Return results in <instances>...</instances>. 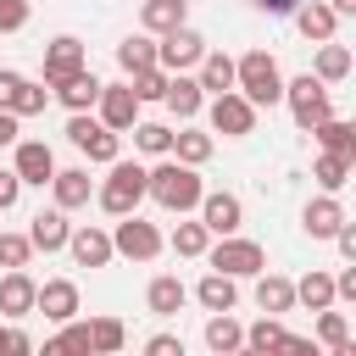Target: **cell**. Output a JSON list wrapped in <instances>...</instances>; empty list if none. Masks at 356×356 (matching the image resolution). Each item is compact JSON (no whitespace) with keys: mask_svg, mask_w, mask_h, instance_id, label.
I'll return each mask as SVG.
<instances>
[{"mask_svg":"<svg viewBox=\"0 0 356 356\" xmlns=\"http://www.w3.org/2000/svg\"><path fill=\"white\" fill-rule=\"evenodd\" d=\"M200 167H189V161H156V167H145V195L156 200V206H167V211H195V200H200Z\"/></svg>","mask_w":356,"mask_h":356,"instance_id":"1","label":"cell"},{"mask_svg":"<svg viewBox=\"0 0 356 356\" xmlns=\"http://www.w3.org/2000/svg\"><path fill=\"white\" fill-rule=\"evenodd\" d=\"M234 89H239L250 106H278V100H284V72H278V61H273L267 50H245V56L234 61Z\"/></svg>","mask_w":356,"mask_h":356,"instance_id":"2","label":"cell"},{"mask_svg":"<svg viewBox=\"0 0 356 356\" xmlns=\"http://www.w3.org/2000/svg\"><path fill=\"white\" fill-rule=\"evenodd\" d=\"M95 200H100V211H111V217L139 211V200H145V167L117 156V161H111V172H106V184L95 189Z\"/></svg>","mask_w":356,"mask_h":356,"instance_id":"3","label":"cell"},{"mask_svg":"<svg viewBox=\"0 0 356 356\" xmlns=\"http://www.w3.org/2000/svg\"><path fill=\"white\" fill-rule=\"evenodd\" d=\"M284 100H289V117L300 134H312L323 117H334V100H328V83L317 72H300L295 83H284Z\"/></svg>","mask_w":356,"mask_h":356,"instance_id":"4","label":"cell"},{"mask_svg":"<svg viewBox=\"0 0 356 356\" xmlns=\"http://www.w3.org/2000/svg\"><path fill=\"white\" fill-rule=\"evenodd\" d=\"M206 261L228 278H256L267 267V250L256 239H239V234H217V245H206Z\"/></svg>","mask_w":356,"mask_h":356,"instance_id":"5","label":"cell"},{"mask_svg":"<svg viewBox=\"0 0 356 356\" xmlns=\"http://www.w3.org/2000/svg\"><path fill=\"white\" fill-rule=\"evenodd\" d=\"M111 250L128 256V261H156V256L167 250V239H161V228L145 222L139 211H122V217H117V234H111Z\"/></svg>","mask_w":356,"mask_h":356,"instance_id":"6","label":"cell"},{"mask_svg":"<svg viewBox=\"0 0 356 356\" xmlns=\"http://www.w3.org/2000/svg\"><path fill=\"white\" fill-rule=\"evenodd\" d=\"M67 139L89 156V161H100V167H111L117 156H122V139H117V128H106L100 117H89V111H72V122H67Z\"/></svg>","mask_w":356,"mask_h":356,"instance_id":"7","label":"cell"},{"mask_svg":"<svg viewBox=\"0 0 356 356\" xmlns=\"http://www.w3.org/2000/svg\"><path fill=\"white\" fill-rule=\"evenodd\" d=\"M211 134H222V139H245V134H256V106L239 95V89H222V95H211Z\"/></svg>","mask_w":356,"mask_h":356,"instance_id":"8","label":"cell"},{"mask_svg":"<svg viewBox=\"0 0 356 356\" xmlns=\"http://www.w3.org/2000/svg\"><path fill=\"white\" fill-rule=\"evenodd\" d=\"M200 56H206V39H200L189 22L167 28V33H161V44H156V67H161V72H189Z\"/></svg>","mask_w":356,"mask_h":356,"instance_id":"9","label":"cell"},{"mask_svg":"<svg viewBox=\"0 0 356 356\" xmlns=\"http://www.w3.org/2000/svg\"><path fill=\"white\" fill-rule=\"evenodd\" d=\"M95 111H100V122H106V128L128 134V128L139 122V95H134V83H100Z\"/></svg>","mask_w":356,"mask_h":356,"instance_id":"10","label":"cell"},{"mask_svg":"<svg viewBox=\"0 0 356 356\" xmlns=\"http://www.w3.org/2000/svg\"><path fill=\"white\" fill-rule=\"evenodd\" d=\"M200 222H206V234H239V222H245V206H239V195H228V189H200Z\"/></svg>","mask_w":356,"mask_h":356,"instance_id":"11","label":"cell"},{"mask_svg":"<svg viewBox=\"0 0 356 356\" xmlns=\"http://www.w3.org/2000/svg\"><path fill=\"white\" fill-rule=\"evenodd\" d=\"M11 150H17V161H11V172H17L22 184H33V189H44V184H50V172H56V156H50V145H44V139H17Z\"/></svg>","mask_w":356,"mask_h":356,"instance_id":"12","label":"cell"},{"mask_svg":"<svg viewBox=\"0 0 356 356\" xmlns=\"http://www.w3.org/2000/svg\"><path fill=\"white\" fill-rule=\"evenodd\" d=\"M67 250H72V261L78 267H106L117 250H111V234L106 228H95V222H83V228H72L67 234Z\"/></svg>","mask_w":356,"mask_h":356,"instance_id":"13","label":"cell"},{"mask_svg":"<svg viewBox=\"0 0 356 356\" xmlns=\"http://www.w3.org/2000/svg\"><path fill=\"white\" fill-rule=\"evenodd\" d=\"M33 312H44L50 323L78 317V284H72V278H50V284H39V289H33Z\"/></svg>","mask_w":356,"mask_h":356,"instance_id":"14","label":"cell"},{"mask_svg":"<svg viewBox=\"0 0 356 356\" xmlns=\"http://www.w3.org/2000/svg\"><path fill=\"white\" fill-rule=\"evenodd\" d=\"M50 95H56L67 111H95V100H100V78H95L89 67H78V72H67L61 83H50Z\"/></svg>","mask_w":356,"mask_h":356,"instance_id":"15","label":"cell"},{"mask_svg":"<svg viewBox=\"0 0 356 356\" xmlns=\"http://www.w3.org/2000/svg\"><path fill=\"white\" fill-rule=\"evenodd\" d=\"M50 195H56V206H61V211L89 206V195H95L89 167H56V172H50Z\"/></svg>","mask_w":356,"mask_h":356,"instance_id":"16","label":"cell"},{"mask_svg":"<svg viewBox=\"0 0 356 356\" xmlns=\"http://www.w3.org/2000/svg\"><path fill=\"white\" fill-rule=\"evenodd\" d=\"M78 67H89V61H83V39L61 33V39H50V44H44V83H61V78H67V72H78Z\"/></svg>","mask_w":356,"mask_h":356,"instance_id":"17","label":"cell"},{"mask_svg":"<svg viewBox=\"0 0 356 356\" xmlns=\"http://www.w3.org/2000/svg\"><path fill=\"white\" fill-rule=\"evenodd\" d=\"M161 100H167V111H172L178 122H195V117H200V106H206V89H200V83H195L189 72H172V78H167V95H161Z\"/></svg>","mask_w":356,"mask_h":356,"instance_id":"18","label":"cell"},{"mask_svg":"<svg viewBox=\"0 0 356 356\" xmlns=\"http://www.w3.org/2000/svg\"><path fill=\"white\" fill-rule=\"evenodd\" d=\"M345 222V206H339V195H317V200H306V211H300V228L312 234V239H334V228Z\"/></svg>","mask_w":356,"mask_h":356,"instance_id":"19","label":"cell"},{"mask_svg":"<svg viewBox=\"0 0 356 356\" xmlns=\"http://www.w3.org/2000/svg\"><path fill=\"white\" fill-rule=\"evenodd\" d=\"M289 17H295V28H300V33L312 39V44L334 39V28H339V17H334V6H328V0H300V6L289 11Z\"/></svg>","mask_w":356,"mask_h":356,"instance_id":"20","label":"cell"},{"mask_svg":"<svg viewBox=\"0 0 356 356\" xmlns=\"http://www.w3.org/2000/svg\"><path fill=\"white\" fill-rule=\"evenodd\" d=\"M67 234H72V222H67L61 206H50V211H39L28 222V245L33 250H67Z\"/></svg>","mask_w":356,"mask_h":356,"instance_id":"21","label":"cell"},{"mask_svg":"<svg viewBox=\"0 0 356 356\" xmlns=\"http://www.w3.org/2000/svg\"><path fill=\"white\" fill-rule=\"evenodd\" d=\"M256 306L261 312H273V317H284V312H295V278H284V273H256Z\"/></svg>","mask_w":356,"mask_h":356,"instance_id":"22","label":"cell"},{"mask_svg":"<svg viewBox=\"0 0 356 356\" xmlns=\"http://www.w3.org/2000/svg\"><path fill=\"white\" fill-rule=\"evenodd\" d=\"M33 278L22 273V267H6V278H0V317H28L33 312Z\"/></svg>","mask_w":356,"mask_h":356,"instance_id":"23","label":"cell"},{"mask_svg":"<svg viewBox=\"0 0 356 356\" xmlns=\"http://www.w3.org/2000/svg\"><path fill=\"white\" fill-rule=\"evenodd\" d=\"M184 300H189V289H184V278H172V273H156L150 289H145V306H150L156 317H178Z\"/></svg>","mask_w":356,"mask_h":356,"instance_id":"24","label":"cell"},{"mask_svg":"<svg viewBox=\"0 0 356 356\" xmlns=\"http://www.w3.org/2000/svg\"><path fill=\"white\" fill-rule=\"evenodd\" d=\"M195 300H200L206 312H234V306H239V284H234L228 273H217V267H211V273L195 284Z\"/></svg>","mask_w":356,"mask_h":356,"instance_id":"25","label":"cell"},{"mask_svg":"<svg viewBox=\"0 0 356 356\" xmlns=\"http://www.w3.org/2000/svg\"><path fill=\"white\" fill-rule=\"evenodd\" d=\"M195 67H200V72H195V83H200L206 95H222V89H234V56H222V50H206Z\"/></svg>","mask_w":356,"mask_h":356,"instance_id":"26","label":"cell"},{"mask_svg":"<svg viewBox=\"0 0 356 356\" xmlns=\"http://www.w3.org/2000/svg\"><path fill=\"white\" fill-rule=\"evenodd\" d=\"M206 345H211L217 356H228V350H245V328L234 323V312H211V317H206Z\"/></svg>","mask_w":356,"mask_h":356,"instance_id":"27","label":"cell"},{"mask_svg":"<svg viewBox=\"0 0 356 356\" xmlns=\"http://www.w3.org/2000/svg\"><path fill=\"white\" fill-rule=\"evenodd\" d=\"M117 67L134 78V72H145V67H156V39L150 33H128L122 44H117Z\"/></svg>","mask_w":356,"mask_h":356,"instance_id":"28","label":"cell"},{"mask_svg":"<svg viewBox=\"0 0 356 356\" xmlns=\"http://www.w3.org/2000/svg\"><path fill=\"white\" fill-rule=\"evenodd\" d=\"M295 300L306 306V312H323V306H334V273H323V267H312L300 284H295Z\"/></svg>","mask_w":356,"mask_h":356,"instance_id":"29","label":"cell"},{"mask_svg":"<svg viewBox=\"0 0 356 356\" xmlns=\"http://www.w3.org/2000/svg\"><path fill=\"white\" fill-rule=\"evenodd\" d=\"M167 156H178V161H189V167H206V161H211V134H200V128H178Z\"/></svg>","mask_w":356,"mask_h":356,"instance_id":"30","label":"cell"},{"mask_svg":"<svg viewBox=\"0 0 356 356\" xmlns=\"http://www.w3.org/2000/svg\"><path fill=\"white\" fill-rule=\"evenodd\" d=\"M350 167H356L350 156H339V150H323V156H317V167H312V178H317L328 195H339V189L350 184Z\"/></svg>","mask_w":356,"mask_h":356,"instance_id":"31","label":"cell"},{"mask_svg":"<svg viewBox=\"0 0 356 356\" xmlns=\"http://www.w3.org/2000/svg\"><path fill=\"white\" fill-rule=\"evenodd\" d=\"M317 339H323L334 356H350V323H345V312L323 306V312H317Z\"/></svg>","mask_w":356,"mask_h":356,"instance_id":"32","label":"cell"},{"mask_svg":"<svg viewBox=\"0 0 356 356\" xmlns=\"http://www.w3.org/2000/svg\"><path fill=\"white\" fill-rule=\"evenodd\" d=\"M184 11H189V0H145L139 22H145V33H167L184 22Z\"/></svg>","mask_w":356,"mask_h":356,"instance_id":"33","label":"cell"},{"mask_svg":"<svg viewBox=\"0 0 356 356\" xmlns=\"http://www.w3.org/2000/svg\"><path fill=\"white\" fill-rule=\"evenodd\" d=\"M323 83H339V78H350V50L345 44H334V39H323L317 44V67H312Z\"/></svg>","mask_w":356,"mask_h":356,"instance_id":"34","label":"cell"},{"mask_svg":"<svg viewBox=\"0 0 356 356\" xmlns=\"http://www.w3.org/2000/svg\"><path fill=\"white\" fill-rule=\"evenodd\" d=\"M312 134H317V145H323V150H339V156H350V161H356V128H350V122H339V117H323Z\"/></svg>","mask_w":356,"mask_h":356,"instance_id":"35","label":"cell"},{"mask_svg":"<svg viewBox=\"0 0 356 356\" xmlns=\"http://www.w3.org/2000/svg\"><path fill=\"white\" fill-rule=\"evenodd\" d=\"M122 339H128L122 317H95V323H89V350L111 356V350H122Z\"/></svg>","mask_w":356,"mask_h":356,"instance_id":"36","label":"cell"},{"mask_svg":"<svg viewBox=\"0 0 356 356\" xmlns=\"http://www.w3.org/2000/svg\"><path fill=\"white\" fill-rule=\"evenodd\" d=\"M278 345H284V323L273 312H261V323L245 328V350H278Z\"/></svg>","mask_w":356,"mask_h":356,"instance_id":"37","label":"cell"},{"mask_svg":"<svg viewBox=\"0 0 356 356\" xmlns=\"http://www.w3.org/2000/svg\"><path fill=\"white\" fill-rule=\"evenodd\" d=\"M44 100H50V89H44V83H33V78H22V89L11 95V106H6V111H11V117H39V111H44Z\"/></svg>","mask_w":356,"mask_h":356,"instance_id":"38","label":"cell"},{"mask_svg":"<svg viewBox=\"0 0 356 356\" xmlns=\"http://www.w3.org/2000/svg\"><path fill=\"white\" fill-rule=\"evenodd\" d=\"M134 145H139L145 156H167V150H172V128H167V122H134Z\"/></svg>","mask_w":356,"mask_h":356,"instance_id":"39","label":"cell"},{"mask_svg":"<svg viewBox=\"0 0 356 356\" xmlns=\"http://www.w3.org/2000/svg\"><path fill=\"white\" fill-rule=\"evenodd\" d=\"M167 245H172L178 256H206V245H211V234H206V222H178Z\"/></svg>","mask_w":356,"mask_h":356,"instance_id":"40","label":"cell"},{"mask_svg":"<svg viewBox=\"0 0 356 356\" xmlns=\"http://www.w3.org/2000/svg\"><path fill=\"white\" fill-rule=\"evenodd\" d=\"M167 78H172V72H161V67L134 72V95H139V106H145V100H161V95H167Z\"/></svg>","mask_w":356,"mask_h":356,"instance_id":"41","label":"cell"},{"mask_svg":"<svg viewBox=\"0 0 356 356\" xmlns=\"http://www.w3.org/2000/svg\"><path fill=\"white\" fill-rule=\"evenodd\" d=\"M28 256H33L28 234H6L0 228V267H28Z\"/></svg>","mask_w":356,"mask_h":356,"instance_id":"42","label":"cell"},{"mask_svg":"<svg viewBox=\"0 0 356 356\" xmlns=\"http://www.w3.org/2000/svg\"><path fill=\"white\" fill-rule=\"evenodd\" d=\"M28 17H33V6H28V0H0V33H22V28H28Z\"/></svg>","mask_w":356,"mask_h":356,"instance_id":"43","label":"cell"},{"mask_svg":"<svg viewBox=\"0 0 356 356\" xmlns=\"http://www.w3.org/2000/svg\"><path fill=\"white\" fill-rule=\"evenodd\" d=\"M17 200H22V178H17L11 167H6V172H0V211H11Z\"/></svg>","mask_w":356,"mask_h":356,"instance_id":"44","label":"cell"},{"mask_svg":"<svg viewBox=\"0 0 356 356\" xmlns=\"http://www.w3.org/2000/svg\"><path fill=\"white\" fill-rule=\"evenodd\" d=\"M145 350H150V356H184L178 334H150V339H145Z\"/></svg>","mask_w":356,"mask_h":356,"instance_id":"45","label":"cell"},{"mask_svg":"<svg viewBox=\"0 0 356 356\" xmlns=\"http://www.w3.org/2000/svg\"><path fill=\"white\" fill-rule=\"evenodd\" d=\"M334 245H339V256H345V261H356V228H350V222H339V228H334Z\"/></svg>","mask_w":356,"mask_h":356,"instance_id":"46","label":"cell"},{"mask_svg":"<svg viewBox=\"0 0 356 356\" xmlns=\"http://www.w3.org/2000/svg\"><path fill=\"white\" fill-rule=\"evenodd\" d=\"M22 89V72H11V67H0V111L11 106V95Z\"/></svg>","mask_w":356,"mask_h":356,"instance_id":"47","label":"cell"},{"mask_svg":"<svg viewBox=\"0 0 356 356\" xmlns=\"http://www.w3.org/2000/svg\"><path fill=\"white\" fill-rule=\"evenodd\" d=\"M334 300H356V267H345V273L334 278Z\"/></svg>","mask_w":356,"mask_h":356,"instance_id":"48","label":"cell"},{"mask_svg":"<svg viewBox=\"0 0 356 356\" xmlns=\"http://www.w3.org/2000/svg\"><path fill=\"white\" fill-rule=\"evenodd\" d=\"M0 350H33V339L22 328H0Z\"/></svg>","mask_w":356,"mask_h":356,"instance_id":"49","label":"cell"},{"mask_svg":"<svg viewBox=\"0 0 356 356\" xmlns=\"http://www.w3.org/2000/svg\"><path fill=\"white\" fill-rule=\"evenodd\" d=\"M278 350H295V356H317V345H312V339H300V334H289V328H284V345H278Z\"/></svg>","mask_w":356,"mask_h":356,"instance_id":"50","label":"cell"},{"mask_svg":"<svg viewBox=\"0 0 356 356\" xmlns=\"http://www.w3.org/2000/svg\"><path fill=\"white\" fill-rule=\"evenodd\" d=\"M17 122H22V117H11V111H0V150H6V145H17Z\"/></svg>","mask_w":356,"mask_h":356,"instance_id":"51","label":"cell"},{"mask_svg":"<svg viewBox=\"0 0 356 356\" xmlns=\"http://www.w3.org/2000/svg\"><path fill=\"white\" fill-rule=\"evenodd\" d=\"M300 0H256V11H267V17H289Z\"/></svg>","mask_w":356,"mask_h":356,"instance_id":"52","label":"cell"},{"mask_svg":"<svg viewBox=\"0 0 356 356\" xmlns=\"http://www.w3.org/2000/svg\"><path fill=\"white\" fill-rule=\"evenodd\" d=\"M334 6V17H356V0H328Z\"/></svg>","mask_w":356,"mask_h":356,"instance_id":"53","label":"cell"}]
</instances>
